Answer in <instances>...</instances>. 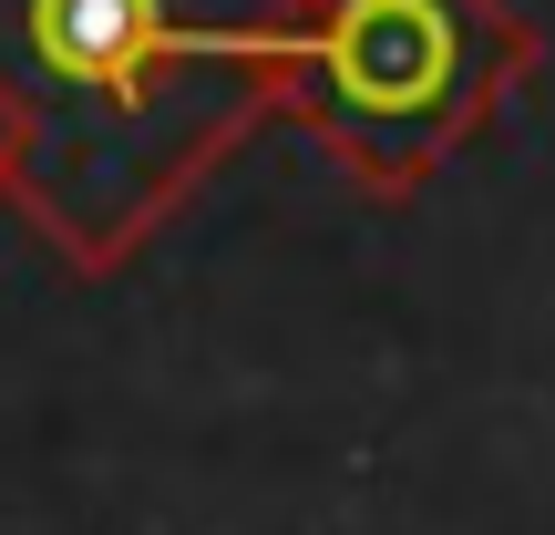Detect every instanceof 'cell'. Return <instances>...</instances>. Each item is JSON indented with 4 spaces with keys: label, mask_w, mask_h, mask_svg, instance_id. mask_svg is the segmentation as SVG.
<instances>
[{
    "label": "cell",
    "mask_w": 555,
    "mask_h": 535,
    "mask_svg": "<svg viewBox=\"0 0 555 535\" xmlns=\"http://www.w3.org/2000/svg\"><path fill=\"white\" fill-rule=\"evenodd\" d=\"M535 73L515 0H309L288 114L360 196L433 186Z\"/></svg>",
    "instance_id": "2"
},
{
    "label": "cell",
    "mask_w": 555,
    "mask_h": 535,
    "mask_svg": "<svg viewBox=\"0 0 555 535\" xmlns=\"http://www.w3.org/2000/svg\"><path fill=\"white\" fill-rule=\"evenodd\" d=\"M309 0H0V206L73 278L134 268L288 114Z\"/></svg>",
    "instance_id": "1"
}]
</instances>
